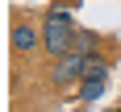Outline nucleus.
<instances>
[{
	"instance_id": "f257e3e1",
	"label": "nucleus",
	"mask_w": 121,
	"mask_h": 112,
	"mask_svg": "<svg viewBox=\"0 0 121 112\" xmlns=\"http://www.w3.org/2000/svg\"><path fill=\"white\" fill-rule=\"evenodd\" d=\"M42 46L59 58V54H67V50H75V25H71V12L67 8H50L46 25H42Z\"/></svg>"
},
{
	"instance_id": "f03ea898",
	"label": "nucleus",
	"mask_w": 121,
	"mask_h": 112,
	"mask_svg": "<svg viewBox=\"0 0 121 112\" xmlns=\"http://www.w3.org/2000/svg\"><path fill=\"white\" fill-rule=\"evenodd\" d=\"M88 71V54L84 50H67V54H59L54 58V83L67 87V83H79Z\"/></svg>"
},
{
	"instance_id": "7ed1b4c3",
	"label": "nucleus",
	"mask_w": 121,
	"mask_h": 112,
	"mask_svg": "<svg viewBox=\"0 0 121 112\" xmlns=\"http://www.w3.org/2000/svg\"><path fill=\"white\" fill-rule=\"evenodd\" d=\"M34 46H42V33H38L34 25H17V29H13V50H25V54H29Z\"/></svg>"
},
{
	"instance_id": "20e7f679",
	"label": "nucleus",
	"mask_w": 121,
	"mask_h": 112,
	"mask_svg": "<svg viewBox=\"0 0 121 112\" xmlns=\"http://www.w3.org/2000/svg\"><path fill=\"white\" fill-rule=\"evenodd\" d=\"M96 46H100L96 33H88V29H84V33H75V50H84L88 58H96Z\"/></svg>"
},
{
	"instance_id": "39448f33",
	"label": "nucleus",
	"mask_w": 121,
	"mask_h": 112,
	"mask_svg": "<svg viewBox=\"0 0 121 112\" xmlns=\"http://www.w3.org/2000/svg\"><path fill=\"white\" fill-rule=\"evenodd\" d=\"M100 96H104V83H96V79H79V100L92 104V100H100Z\"/></svg>"
}]
</instances>
